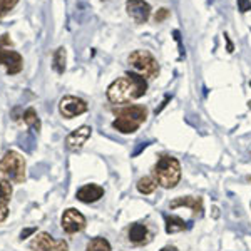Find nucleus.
<instances>
[{"label": "nucleus", "instance_id": "ddd939ff", "mask_svg": "<svg viewBox=\"0 0 251 251\" xmlns=\"http://www.w3.org/2000/svg\"><path fill=\"white\" fill-rule=\"evenodd\" d=\"M179 206H188V208H191L196 216H201L204 211L203 198H200V196H181L171 201V209H176V208H179Z\"/></svg>", "mask_w": 251, "mask_h": 251}, {"label": "nucleus", "instance_id": "9d476101", "mask_svg": "<svg viewBox=\"0 0 251 251\" xmlns=\"http://www.w3.org/2000/svg\"><path fill=\"white\" fill-rule=\"evenodd\" d=\"M126 10L136 24H146L151 17V5L146 0H127Z\"/></svg>", "mask_w": 251, "mask_h": 251}, {"label": "nucleus", "instance_id": "f257e3e1", "mask_svg": "<svg viewBox=\"0 0 251 251\" xmlns=\"http://www.w3.org/2000/svg\"><path fill=\"white\" fill-rule=\"evenodd\" d=\"M148 91V82L141 74L126 72L107 87V99L112 104H126L143 97Z\"/></svg>", "mask_w": 251, "mask_h": 251}, {"label": "nucleus", "instance_id": "20e7f679", "mask_svg": "<svg viewBox=\"0 0 251 251\" xmlns=\"http://www.w3.org/2000/svg\"><path fill=\"white\" fill-rule=\"evenodd\" d=\"M0 173L7 176L15 184L24 183L25 179V159L17 151H7L0 161Z\"/></svg>", "mask_w": 251, "mask_h": 251}, {"label": "nucleus", "instance_id": "6e6552de", "mask_svg": "<svg viewBox=\"0 0 251 251\" xmlns=\"http://www.w3.org/2000/svg\"><path fill=\"white\" fill-rule=\"evenodd\" d=\"M0 66L5 67L9 75H15L24 69V57L14 49L0 46Z\"/></svg>", "mask_w": 251, "mask_h": 251}, {"label": "nucleus", "instance_id": "39448f33", "mask_svg": "<svg viewBox=\"0 0 251 251\" xmlns=\"http://www.w3.org/2000/svg\"><path fill=\"white\" fill-rule=\"evenodd\" d=\"M129 64L143 77L154 79L159 74V64L149 50H134L129 55Z\"/></svg>", "mask_w": 251, "mask_h": 251}, {"label": "nucleus", "instance_id": "cd10ccee", "mask_svg": "<svg viewBox=\"0 0 251 251\" xmlns=\"http://www.w3.org/2000/svg\"><path fill=\"white\" fill-rule=\"evenodd\" d=\"M161 251H177V248H176V246H164Z\"/></svg>", "mask_w": 251, "mask_h": 251}, {"label": "nucleus", "instance_id": "393cba45", "mask_svg": "<svg viewBox=\"0 0 251 251\" xmlns=\"http://www.w3.org/2000/svg\"><path fill=\"white\" fill-rule=\"evenodd\" d=\"M35 231H37V228H25V229H22V233H20V240H25V238H29L30 234H34Z\"/></svg>", "mask_w": 251, "mask_h": 251}, {"label": "nucleus", "instance_id": "c85d7f7f", "mask_svg": "<svg viewBox=\"0 0 251 251\" xmlns=\"http://www.w3.org/2000/svg\"><path fill=\"white\" fill-rule=\"evenodd\" d=\"M248 181H250V183H251V176H250V177H248Z\"/></svg>", "mask_w": 251, "mask_h": 251}, {"label": "nucleus", "instance_id": "f3484780", "mask_svg": "<svg viewBox=\"0 0 251 251\" xmlns=\"http://www.w3.org/2000/svg\"><path fill=\"white\" fill-rule=\"evenodd\" d=\"M22 117H24V123L29 126L32 131H35V132H39V131H40L42 124H40V119H39V116H37V112H35V109H34V107L25 109V112H24V116H22Z\"/></svg>", "mask_w": 251, "mask_h": 251}, {"label": "nucleus", "instance_id": "f03ea898", "mask_svg": "<svg viewBox=\"0 0 251 251\" xmlns=\"http://www.w3.org/2000/svg\"><path fill=\"white\" fill-rule=\"evenodd\" d=\"M116 121L112 127L119 131L121 134H132L141 127V124L148 117V109L144 106H124L114 109Z\"/></svg>", "mask_w": 251, "mask_h": 251}, {"label": "nucleus", "instance_id": "2eb2a0df", "mask_svg": "<svg viewBox=\"0 0 251 251\" xmlns=\"http://www.w3.org/2000/svg\"><path fill=\"white\" fill-rule=\"evenodd\" d=\"M66 62H67V52L66 47H59L54 52V57H52V67L57 74H64L66 71Z\"/></svg>", "mask_w": 251, "mask_h": 251}, {"label": "nucleus", "instance_id": "5701e85b", "mask_svg": "<svg viewBox=\"0 0 251 251\" xmlns=\"http://www.w3.org/2000/svg\"><path fill=\"white\" fill-rule=\"evenodd\" d=\"M168 17H169V10L168 9H159L156 12L154 20H156V24H159V22H163V20H166Z\"/></svg>", "mask_w": 251, "mask_h": 251}, {"label": "nucleus", "instance_id": "4468645a", "mask_svg": "<svg viewBox=\"0 0 251 251\" xmlns=\"http://www.w3.org/2000/svg\"><path fill=\"white\" fill-rule=\"evenodd\" d=\"M129 241L134 243V245H141V243L146 241V238H148V228H146L144 225H141V223H134V225L129 226Z\"/></svg>", "mask_w": 251, "mask_h": 251}, {"label": "nucleus", "instance_id": "b1692460", "mask_svg": "<svg viewBox=\"0 0 251 251\" xmlns=\"http://www.w3.org/2000/svg\"><path fill=\"white\" fill-rule=\"evenodd\" d=\"M9 216V204H3L0 203V223H3Z\"/></svg>", "mask_w": 251, "mask_h": 251}, {"label": "nucleus", "instance_id": "a211bd4d", "mask_svg": "<svg viewBox=\"0 0 251 251\" xmlns=\"http://www.w3.org/2000/svg\"><path fill=\"white\" fill-rule=\"evenodd\" d=\"M157 188V181L151 176H144L137 181V191L141 194H152Z\"/></svg>", "mask_w": 251, "mask_h": 251}, {"label": "nucleus", "instance_id": "4be33fe9", "mask_svg": "<svg viewBox=\"0 0 251 251\" xmlns=\"http://www.w3.org/2000/svg\"><path fill=\"white\" fill-rule=\"evenodd\" d=\"M238 10L241 14H246V12L251 10V0H238Z\"/></svg>", "mask_w": 251, "mask_h": 251}, {"label": "nucleus", "instance_id": "7ed1b4c3", "mask_svg": "<svg viewBox=\"0 0 251 251\" xmlns=\"http://www.w3.org/2000/svg\"><path fill=\"white\" fill-rule=\"evenodd\" d=\"M154 179L166 189L174 188L181 179V164L176 157L163 154L154 166Z\"/></svg>", "mask_w": 251, "mask_h": 251}, {"label": "nucleus", "instance_id": "aec40b11", "mask_svg": "<svg viewBox=\"0 0 251 251\" xmlns=\"http://www.w3.org/2000/svg\"><path fill=\"white\" fill-rule=\"evenodd\" d=\"M12 198V184L9 179H0V203L9 204Z\"/></svg>", "mask_w": 251, "mask_h": 251}, {"label": "nucleus", "instance_id": "423d86ee", "mask_svg": "<svg viewBox=\"0 0 251 251\" xmlns=\"http://www.w3.org/2000/svg\"><path fill=\"white\" fill-rule=\"evenodd\" d=\"M87 102L80 97H75V96H64L62 99L59 100V112L62 117L66 119H74L84 112H87Z\"/></svg>", "mask_w": 251, "mask_h": 251}, {"label": "nucleus", "instance_id": "f8f14e48", "mask_svg": "<svg viewBox=\"0 0 251 251\" xmlns=\"http://www.w3.org/2000/svg\"><path fill=\"white\" fill-rule=\"evenodd\" d=\"M102 196H104V188H100L99 184H86L75 193V198H77L80 203H86V204L96 203Z\"/></svg>", "mask_w": 251, "mask_h": 251}, {"label": "nucleus", "instance_id": "0eeeda50", "mask_svg": "<svg viewBox=\"0 0 251 251\" xmlns=\"http://www.w3.org/2000/svg\"><path fill=\"white\" fill-rule=\"evenodd\" d=\"M32 251H69V245L64 240H54L49 233H39L30 241Z\"/></svg>", "mask_w": 251, "mask_h": 251}, {"label": "nucleus", "instance_id": "412c9836", "mask_svg": "<svg viewBox=\"0 0 251 251\" xmlns=\"http://www.w3.org/2000/svg\"><path fill=\"white\" fill-rule=\"evenodd\" d=\"M17 3H19V0H0V20L5 17L9 12L14 10Z\"/></svg>", "mask_w": 251, "mask_h": 251}, {"label": "nucleus", "instance_id": "1a4fd4ad", "mask_svg": "<svg viewBox=\"0 0 251 251\" xmlns=\"http://www.w3.org/2000/svg\"><path fill=\"white\" fill-rule=\"evenodd\" d=\"M62 228H64V231L69 234L82 231V229L86 228V218H84V214L79 213L77 209L69 208L62 214Z\"/></svg>", "mask_w": 251, "mask_h": 251}, {"label": "nucleus", "instance_id": "9b49d317", "mask_svg": "<svg viewBox=\"0 0 251 251\" xmlns=\"http://www.w3.org/2000/svg\"><path fill=\"white\" fill-rule=\"evenodd\" d=\"M92 134V127L91 126H80L75 131H72L71 134L66 137V144L71 151H77L87 143V139Z\"/></svg>", "mask_w": 251, "mask_h": 251}, {"label": "nucleus", "instance_id": "6ab92c4d", "mask_svg": "<svg viewBox=\"0 0 251 251\" xmlns=\"http://www.w3.org/2000/svg\"><path fill=\"white\" fill-rule=\"evenodd\" d=\"M86 251H111V245L106 238H94L89 241Z\"/></svg>", "mask_w": 251, "mask_h": 251}, {"label": "nucleus", "instance_id": "bb28decb", "mask_svg": "<svg viewBox=\"0 0 251 251\" xmlns=\"http://www.w3.org/2000/svg\"><path fill=\"white\" fill-rule=\"evenodd\" d=\"M225 39H226V42H228V52H233V44H231V40L228 39V35L225 34Z\"/></svg>", "mask_w": 251, "mask_h": 251}, {"label": "nucleus", "instance_id": "dca6fc26", "mask_svg": "<svg viewBox=\"0 0 251 251\" xmlns=\"http://www.w3.org/2000/svg\"><path fill=\"white\" fill-rule=\"evenodd\" d=\"M184 229H186L184 220H181L179 216H166V233L168 234L181 233Z\"/></svg>", "mask_w": 251, "mask_h": 251}, {"label": "nucleus", "instance_id": "a878e982", "mask_svg": "<svg viewBox=\"0 0 251 251\" xmlns=\"http://www.w3.org/2000/svg\"><path fill=\"white\" fill-rule=\"evenodd\" d=\"M0 46H2V47H5V46L12 47V40H10L9 34H2V35H0Z\"/></svg>", "mask_w": 251, "mask_h": 251}]
</instances>
